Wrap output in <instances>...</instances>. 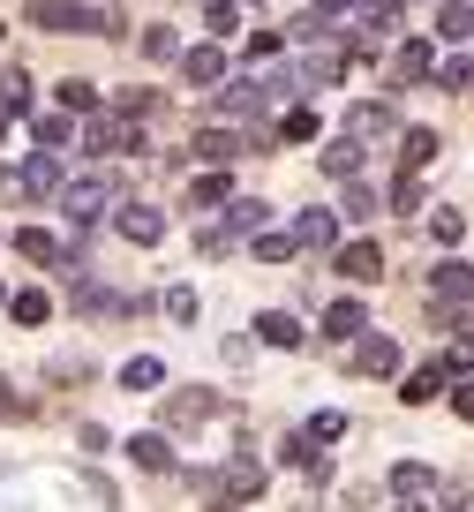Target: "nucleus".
I'll return each mask as SVG.
<instances>
[{"label":"nucleus","instance_id":"nucleus-1","mask_svg":"<svg viewBox=\"0 0 474 512\" xmlns=\"http://www.w3.org/2000/svg\"><path fill=\"white\" fill-rule=\"evenodd\" d=\"M196 490L211 497V512H234V505H256L264 497V460L256 452H234L219 475H196Z\"/></svg>","mask_w":474,"mask_h":512},{"label":"nucleus","instance_id":"nucleus-2","mask_svg":"<svg viewBox=\"0 0 474 512\" xmlns=\"http://www.w3.org/2000/svg\"><path fill=\"white\" fill-rule=\"evenodd\" d=\"M106 204H121V174H113V166L106 174H83V181H61V211L76 219V234L91 219H106Z\"/></svg>","mask_w":474,"mask_h":512},{"label":"nucleus","instance_id":"nucleus-3","mask_svg":"<svg viewBox=\"0 0 474 512\" xmlns=\"http://www.w3.org/2000/svg\"><path fill=\"white\" fill-rule=\"evenodd\" d=\"M31 23H38V31H98V38L121 31V16H113V8H83V0H38Z\"/></svg>","mask_w":474,"mask_h":512},{"label":"nucleus","instance_id":"nucleus-4","mask_svg":"<svg viewBox=\"0 0 474 512\" xmlns=\"http://www.w3.org/2000/svg\"><path fill=\"white\" fill-rule=\"evenodd\" d=\"M136 144H143V128L128 121V113H91V121H83V151H91V159H128Z\"/></svg>","mask_w":474,"mask_h":512},{"label":"nucleus","instance_id":"nucleus-5","mask_svg":"<svg viewBox=\"0 0 474 512\" xmlns=\"http://www.w3.org/2000/svg\"><path fill=\"white\" fill-rule=\"evenodd\" d=\"M347 76V46L332 31H309V61H301V91H324V83Z\"/></svg>","mask_w":474,"mask_h":512},{"label":"nucleus","instance_id":"nucleus-6","mask_svg":"<svg viewBox=\"0 0 474 512\" xmlns=\"http://www.w3.org/2000/svg\"><path fill=\"white\" fill-rule=\"evenodd\" d=\"M392 76H399V91L429 83V76H437V38H407V46L392 53Z\"/></svg>","mask_w":474,"mask_h":512},{"label":"nucleus","instance_id":"nucleus-7","mask_svg":"<svg viewBox=\"0 0 474 512\" xmlns=\"http://www.w3.org/2000/svg\"><path fill=\"white\" fill-rule=\"evenodd\" d=\"M113 234H121V241H136V249H151V241L166 234V219H158L151 204H128V196H121V204H113Z\"/></svg>","mask_w":474,"mask_h":512},{"label":"nucleus","instance_id":"nucleus-8","mask_svg":"<svg viewBox=\"0 0 474 512\" xmlns=\"http://www.w3.org/2000/svg\"><path fill=\"white\" fill-rule=\"evenodd\" d=\"M339 279H347V287H377L384 279V249L377 241H347V249H339Z\"/></svg>","mask_w":474,"mask_h":512},{"label":"nucleus","instance_id":"nucleus-9","mask_svg":"<svg viewBox=\"0 0 474 512\" xmlns=\"http://www.w3.org/2000/svg\"><path fill=\"white\" fill-rule=\"evenodd\" d=\"M249 144H256V136H234V128H204V136H196V159H204L211 174H226V166H234Z\"/></svg>","mask_w":474,"mask_h":512},{"label":"nucleus","instance_id":"nucleus-10","mask_svg":"<svg viewBox=\"0 0 474 512\" xmlns=\"http://www.w3.org/2000/svg\"><path fill=\"white\" fill-rule=\"evenodd\" d=\"M354 369H362V377H392V369H399V339L362 332V339H354Z\"/></svg>","mask_w":474,"mask_h":512},{"label":"nucleus","instance_id":"nucleus-11","mask_svg":"<svg viewBox=\"0 0 474 512\" xmlns=\"http://www.w3.org/2000/svg\"><path fill=\"white\" fill-rule=\"evenodd\" d=\"M429 302H437V309L474 302V272H467V264H437V272H429Z\"/></svg>","mask_w":474,"mask_h":512},{"label":"nucleus","instance_id":"nucleus-12","mask_svg":"<svg viewBox=\"0 0 474 512\" xmlns=\"http://www.w3.org/2000/svg\"><path fill=\"white\" fill-rule=\"evenodd\" d=\"M16 189L23 196H61V159H53V151H31V159L16 166Z\"/></svg>","mask_w":474,"mask_h":512},{"label":"nucleus","instance_id":"nucleus-13","mask_svg":"<svg viewBox=\"0 0 474 512\" xmlns=\"http://www.w3.org/2000/svg\"><path fill=\"white\" fill-rule=\"evenodd\" d=\"M294 241H301V249H339V219H332L324 204L294 211Z\"/></svg>","mask_w":474,"mask_h":512},{"label":"nucleus","instance_id":"nucleus-14","mask_svg":"<svg viewBox=\"0 0 474 512\" xmlns=\"http://www.w3.org/2000/svg\"><path fill=\"white\" fill-rule=\"evenodd\" d=\"M392 128H399V113L384 106V98H362V106L347 113V136H354V144H369V136H392Z\"/></svg>","mask_w":474,"mask_h":512},{"label":"nucleus","instance_id":"nucleus-15","mask_svg":"<svg viewBox=\"0 0 474 512\" xmlns=\"http://www.w3.org/2000/svg\"><path fill=\"white\" fill-rule=\"evenodd\" d=\"M219 113H234V121H264V113H271V91H264V83H226V91H219Z\"/></svg>","mask_w":474,"mask_h":512},{"label":"nucleus","instance_id":"nucleus-16","mask_svg":"<svg viewBox=\"0 0 474 512\" xmlns=\"http://www.w3.org/2000/svg\"><path fill=\"white\" fill-rule=\"evenodd\" d=\"M226 234H234V241L271 234V204H256V196H234V204H226Z\"/></svg>","mask_w":474,"mask_h":512},{"label":"nucleus","instance_id":"nucleus-17","mask_svg":"<svg viewBox=\"0 0 474 512\" xmlns=\"http://www.w3.org/2000/svg\"><path fill=\"white\" fill-rule=\"evenodd\" d=\"M437 490H444V475L429 460H399L392 467V497H437Z\"/></svg>","mask_w":474,"mask_h":512},{"label":"nucleus","instance_id":"nucleus-18","mask_svg":"<svg viewBox=\"0 0 474 512\" xmlns=\"http://www.w3.org/2000/svg\"><path fill=\"white\" fill-rule=\"evenodd\" d=\"M181 83H204V91L226 83V53L219 46H189V53H181Z\"/></svg>","mask_w":474,"mask_h":512},{"label":"nucleus","instance_id":"nucleus-19","mask_svg":"<svg viewBox=\"0 0 474 512\" xmlns=\"http://www.w3.org/2000/svg\"><path fill=\"white\" fill-rule=\"evenodd\" d=\"M211 415H219V392H204V384L166 400V422H181V430H189V422H211Z\"/></svg>","mask_w":474,"mask_h":512},{"label":"nucleus","instance_id":"nucleus-20","mask_svg":"<svg viewBox=\"0 0 474 512\" xmlns=\"http://www.w3.org/2000/svg\"><path fill=\"white\" fill-rule=\"evenodd\" d=\"M31 144L53 151V159H61V151H76V113H46V121L31 128Z\"/></svg>","mask_w":474,"mask_h":512},{"label":"nucleus","instance_id":"nucleus-21","mask_svg":"<svg viewBox=\"0 0 474 512\" xmlns=\"http://www.w3.org/2000/svg\"><path fill=\"white\" fill-rule=\"evenodd\" d=\"M362 302H332V309H324V317H316V332H324V339H362Z\"/></svg>","mask_w":474,"mask_h":512},{"label":"nucleus","instance_id":"nucleus-22","mask_svg":"<svg viewBox=\"0 0 474 512\" xmlns=\"http://www.w3.org/2000/svg\"><path fill=\"white\" fill-rule=\"evenodd\" d=\"M189 204H196V211H219V204H234V174H211V166H204V174L189 181Z\"/></svg>","mask_w":474,"mask_h":512},{"label":"nucleus","instance_id":"nucleus-23","mask_svg":"<svg viewBox=\"0 0 474 512\" xmlns=\"http://www.w3.org/2000/svg\"><path fill=\"white\" fill-rule=\"evenodd\" d=\"M429 159H437V128H407L399 136V174H422Z\"/></svg>","mask_w":474,"mask_h":512},{"label":"nucleus","instance_id":"nucleus-24","mask_svg":"<svg viewBox=\"0 0 474 512\" xmlns=\"http://www.w3.org/2000/svg\"><path fill=\"white\" fill-rule=\"evenodd\" d=\"M324 174H332V181H362V144H354V136L324 144Z\"/></svg>","mask_w":474,"mask_h":512},{"label":"nucleus","instance_id":"nucleus-25","mask_svg":"<svg viewBox=\"0 0 474 512\" xmlns=\"http://www.w3.org/2000/svg\"><path fill=\"white\" fill-rule=\"evenodd\" d=\"M121 384H128V392H158V384H166V362H158V354H128Z\"/></svg>","mask_w":474,"mask_h":512},{"label":"nucleus","instance_id":"nucleus-26","mask_svg":"<svg viewBox=\"0 0 474 512\" xmlns=\"http://www.w3.org/2000/svg\"><path fill=\"white\" fill-rule=\"evenodd\" d=\"M128 460L151 467V475H166V467H174V452H166V437H158V430H143V437H128Z\"/></svg>","mask_w":474,"mask_h":512},{"label":"nucleus","instance_id":"nucleus-27","mask_svg":"<svg viewBox=\"0 0 474 512\" xmlns=\"http://www.w3.org/2000/svg\"><path fill=\"white\" fill-rule=\"evenodd\" d=\"M437 392H444V369H437V362H422L407 384H399V400H407V407H429Z\"/></svg>","mask_w":474,"mask_h":512},{"label":"nucleus","instance_id":"nucleus-28","mask_svg":"<svg viewBox=\"0 0 474 512\" xmlns=\"http://www.w3.org/2000/svg\"><path fill=\"white\" fill-rule=\"evenodd\" d=\"M16 256H31V264H53V272H61V241L38 234V226H16Z\"/></svg>","mask_w":474,"mask_h":512},{"label":"nucleus","instance_id":"nucleus-29","mask_svg":"<svg viewBox=\"0 0 474 512\" xmlns=\"http://www.w3.org/2000/svg\"><path fill=\"white\" fill-rule=\"evenodd\" d=\"M256 339H264V347H301V324L286 317V309H264V317H256Z\"/></svg>","mask_w":474,"mask_h":512},{"label":"nucleus","instance_id":"nucleus-30","mask_svg":"<svg viewBox=\"0 0 474 512\" xmlns=\"http://www.w3.org/2000/svg\"><path fill=\"white\" fill-rule=\"evenodd\" d=\"M437 38H474V0H437Z\"/></svg>","mask_w":474,"mask_h":512},{"label":"nucleus","instance_id":"nucleus-31","mask_svg":"<svg viewBox=\"0 0 474 512\" xmlns=\"http://www.w3.org/2000/svg\"><path fill=\"white\" fill-rule=\"evenodd\" d=\"M158 309H166V317H174V324H196V317H204V302H196V287H166V294H158Z\"/></svg>","mask_w":474,"mask_h":512},{"label":"nucleus","instance_id":"nucleus-32","mask_svg":"<svg viewBox=\"0 0 474 512\" xmlns=\"http://www.w3.org/2000/svg\"><path fill=\"white\" fill-rule=\"evenodd\" d=\"M0 113H31V76H23V68L0 76Z\"/></svg>","mask_w":474,"mask_h":512},{"label":"nucleus","instance_id":"nucleus-33","mask_svg":"<svg viewBox=\"0 0 474 512\" xmlns=\"http://www.w3.org/2000/svg\"><path fill=\"white\" fill-rule=\"evenodd\" d=\"M279 136H286V144H309V136H316V106H286L279 113Z\"/></svg>","mask_w":474,"mask_h":512},{"label":"nucleus","instance_id":"nucleus-34","mask_svg":"<svg viewBox=\"0 0 474 512\" xmlns=\"http://www.w3.org/2000/svg\"><path fill=\"white\" fill-rule=\"evenodd\" d=\"M46 294H38V287H23V294H8V317H16V324H46Z\"/></svg>","mask_w":474,"mask_h":512},{"label":"nucleus","instance_id":"nucleus-35","mask_svg":"<svg viewBox=\"0 0 474 512\" xmlns=\"http://www.w3.org/2000/svg\"><path fill=\"white\" fill-rule=\"evenodd\" d=\"M339 211H347L354 226H362V219H377V189H362V181H347V196H339Z\"/></svg>","mask_w":474,"mask_h":512},{"label":"nucleus","instance_id":"nucleus-36","mask_svg":"<svg viewBox=\"0 0 474 512\" xmlns=\"http://www.w3.org/2000/svg\"><path fill=\"white\" fill-rule=\"evenodd\" d=\"M61 113H98V91H91L83 76H68V83H61Z\"/></svg>","mask_w":474,"mask_h":512},{"label":"nucleus","instance_id":"nucleus-37","mask_svg":"<svg viewBox=\"0 0 474 512\" xmlns=\"http://www.w3.org/2000/svg\"><path fill=\"white\" fill-rule=\"evenodd\" d=\"M437 83H444V91H474V61H467V53H452V61L437 68Z\"/></svg>","mask_w":474,"mask_h":512},{"label":"nucleus","instance_id":"nucleus-38","mask_svg":"<svg viewBox=\"0 0 474 512\" xmlns=\"http://www.w3.org/2000/svg\"><path fill=\"white\" fill-rule=\"evenodd\" d=\"M143 53H151V61H174V53H181V38L166 31V23H151V31H143Z\"/></svg>","mask_w":474,"mask_h":512},{"label":"nucleus","instance_id":"nucleus-39","mask_svg":"<svg viewBox=\"0 0 474 512\" xmlns=\"http://www.w3.org/2000/svg\"><path fill=\"white\" fill-rule=\"evenodd\" d=\"M459 234H467V219H459V211H429V241H444V249H452Z\"/></svg>","mask_w":474,"mask_h":512},{"label":"nucleus","instance_id":"nucleus-40","mask_svg":"<svg viewBox=\"0 0 474 512\" xmlns=\"http://www.w3.org/2000/svg\"><path fill=\"white\" fill-rule=\"evenodd\" d=\"M294 256V234H256V264H286Z\"/></svg>","mask_w":474,"mask_h":512},{"label":"nucleus","instance_id":"nucleus-41","mask_svg":"<svg viewBox=\"0 0 474 512\" xmlns=\"http://www.w3.org/2000/svg\"><path fill=\"white\" fill-rule=\"evenodd\" d=\"M234 23H241V16H234V0H211V8H204V31H211V38H226Z\"/></svg>","mask_w":474,"mask_h":512},{"label":"nucleus","instance_id":"nucleus-42","mask_svg":"<svg viewBox=\"0 0 474 512\" xmlns=\"http://www.w3.org/2000/svg\"><path fill=\"white\" fill-rule=\"evenodd\" d=\"M339 430H347V415H316V422H309V430H301V437H309V445H332Z\"/></svg>","mask_w":474,"mask_h":512},{"label":"nucleus","instance_id":"nucleus-43","mask_svg":"<svg viewBox=\"0 0 474 512\" xmlns=\"http://www.w3.org/2000/svg\"><path fill=\"white\" fill-rule=\"evenodd\" d=\"M392 204H399V211L422 204V174H399V181H392Z\"/></svg>","mask_w":474,"mask_h":512},{"label":"nucleus","instance_id":"nucleus-44","mask_svg":"<svg viewBox=\"0 0 474 512\" xmlns=\"http://www.w3.org/2000/svg\"><path fill=\"white\" fill-rule=\"evenodd\" d=\"M279 46H286L279 31H256V38H249V61H279Z\"/></svg>","mask_w":474,"mask_h":512},{"label":"nucleus","instance_id":"nucleus-45","mask_svg":"<svg viewBox=\"0 0 474 512\" xmlns=\"http://www.w3.org/2000/svg\"><path fill=\"white\" fill-rule=\"evenodd\" d=\"M196 249H204V256H226V249H234V234H226V226H204V234H196Z\"/></svg>","mask_w":474,"mask_h":512},{"label":"nucleus","instance_id":"nucleus-46","mask_svg":"<svg viewBox=\"0 0 474 512\" xmlns=\"http://www.w3.org/2000/svg\"><path fill=\"white\" fill-rule=\"evenodd\" d=\"M452 415H459V422H474V377H467V384H452Z\"/></svg>","mask_w":474,"mask_h":512},{"label":"nucleus","instance_id":"nucleus-47","mask_svg":"<svg viewBox=\"0 0 474 512\" xmlns=\"http://www.w3.org/2000/svg\"><path fill=\"white\" fill-rule=\"evenodd\" d=\"M399 512H429V505H399Z\"/></svg>","mask_w":474,"mask_h":512},{"label":"nucleus","instance_id":"nucleus-48","mask_svg":"<svg viewBox=\"0 0 474 512\" xmlns=\"http://www.w3.org/2000/svg\"><path fill=\"white\" fill-rule=\"evenodd\" d=\"M0 302H8V287H0Z\"/></svg>","mask_w":474,"mask_h":512}]
</instances>
